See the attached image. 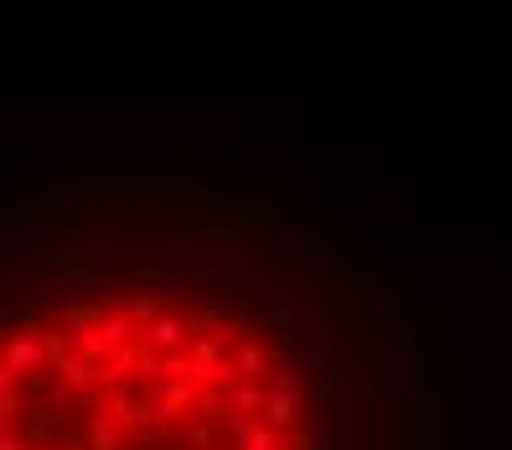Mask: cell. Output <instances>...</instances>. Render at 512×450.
I'll return each instance as SVG.
<instances>
[{
    "label": "cell",
    "instance_id": "obj_1",
    "mask_svg": "<svg viewBox=\"0 0 512 450\" xmlns=\"http://www.w3.org/2000/svg\"><path fill=\"white\" fill-rule=\"evenodd\" d=\"M295 347H300V368H311L316 378L331 368V347H326V342H316V337H300Z\"/></svg>",
    "mask_w": 512,
    "mask_h": 450
},
{
    "label": "cell",
    "instance_id": "obj_2",
    "mask_svg": "<svg viewBox=\"0 0 512 450\" xmlns=\"http://www.w3.org/2000/svg\"><path fill=\"white\" fill-rule=\"evenodd\" d=\"M135 450H145V445H135Z\"/></svg>",
    "mask_w": 512,
    "mask_h": 450
}]
</instances>
